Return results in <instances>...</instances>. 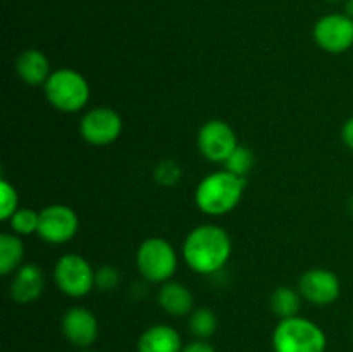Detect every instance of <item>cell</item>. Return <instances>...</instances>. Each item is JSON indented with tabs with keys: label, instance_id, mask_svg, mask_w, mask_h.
Segmentation results:
<instances>
[{
	"label": "cell",
	"instance_id": "obj_17",
	"mask_svg": "<svg viewBox=\"0 0 353 352\" xmlns=\"http://www.w3.org/2000/svg\"><path fill=\"white\" fill-rule=\"evenodd\" d=\"M24 257V245L19 235H0V275L7 276L21 268Z\"/></svg>",
	"mask_w": 353,
	"mask_h": 352
},
{
	"label": "cell",
	"instance_id": "obj_4",
	"mask_svg": "<svg viewBox=\"0 0 353 352\" xmlns=\"http://www.w3.org/2000/svg\"><path fill=\"white\" fill-rule=\"evenodd\" d=\"M43 90L50 106L61 113H79L90 100V85L86 78L69 68L52 71Z\"/></svg>",
	"mask_w": 353,
	"mask_h": 352
},
{
	"label": "cell",
	"instance_id": "obj_2",
	"mask_svg": "<svg viewBox=\"0 0 353 352\" xmlns=\"http://www.w3.org/2000/svg\"><path fill=\"white\" fill-rule=\"evenodd\" d=\"M247 185V176H238L228 169L214 171L196 186L195 204L203 214L223 216L240 204Z\"/></svg>",
	"mask_w": 353,
	"mask_h": 352
},
{
	"label": "cell",
	"instance_id": "obj_18",
	"mask_svg": "<svg viewBox=\"0 0 353 352\" xmlns=\"http://www.w3.org/2000/svg\"><path fill=\"white\" fill-rule=\"evenodd\" d=\"M271 309L281 320L299 316L302 307V293L290 286H278L271 295Z\"/></svg>",
	"mask_w": 353,
	"mask_h": 352
},
{
	"label": "cell",
	"instance_id": "obj_29",
	"mask_svg": "<svg viewBox=\"0 0 353 352\" xmlns=\"http://www.w3.org/2000/svg\"><path fill=\"white\" fill-rule=\"evenodd\" d=\"M330 2H341V0H330Z\"/></svg>",
	"mask_w": 353,
	"mask_h": 352
},
{
	"label": "cell",
	"instance_id": "obj_28",
	"mask_svg": "<svg viewBox=\"0 0 353 352\" xmlns=\"http://www.w3.org/2000/svg\"><path fill=\"white\" fill-rule=\"evenodd\" d=\"M348 209H350V213L353 214V197L350 200H348Z\"/></svg>",
	"mask_w": 353,
	"mask_h": 352
},
{
	"label": "cell",
	"instance_id": "obj_21",
	"mask_svg": "<svg viewBox=\"0 0 353 352\" xmlns=\"http://www.w3.org/2000/svg\"><path fill=\"white\" fill-rule=\"evenodd\" d=\"M254 152L248 147H245V145H238V147L231 152L230 157L226 159V162H224V169H228V171L234 173V175L238 176H247L248 171L254 168Z\"/></svg>",
	"mask_w": 353,
	"mask_h": 352
},
{
	"label": "cell",
	"instance_id": "obj_16",
	"mask_svg": "<svg viewBox=\"0 0 353 352\" xmlns=\"http://www.w3.org/2000/svg\"><path fill=\"white\" fill-rule=\"evenodd\" d=\"M157 300L159 306L171 316H186V314L193 313V293L183 283H162Z\"/></svg>",
	"mask_w": 353,
	"mask_h": 352
},
{
	"label": "cell",
	"instance_id": "obj_8",
	"mask_svg": "<svg viewBox=\"0 0 353 352\" xmlns=\"http://www.w3.org/2000/svg\"><path fill=\"white\" fill-rule=\"evenodd\" d=\"M79 219L74 211L64 204H50L40 211L38 237L47 244H65L78 233Z\"/></svg>",
	"mask_w": 353,
	"mask_h": 352
},
{
	"label": "cell",
	"instance_id": "obj_5",
	"mask_svg": "<svg viewBox=\"0 0 353 352\" xmlns=\"http://www.w3.org/2000/svg\"><path fill=\"white\" fill-rule=\"evenodd\" d=\"M137 266L141 276L150 283H165L178 269V254L171 242L152 237L141 242L138 247Z\"/></svg>",
	"mask_w": 353,
	"mask_h": 352
},
{
	"label": "cell",
	"instance_id": "obj_27",
	"mask_svg": "<svg viewBox=\"0 0 353 352\" xmlns=\"http://www.w3.org/2000/svg\"><path fill=\"white\" fill-rule=\"evenodd\" d=\"M350 19H353V0H345V12Z\"/></svg>",
	"mask_w": 353,
	"mask_h": 352
},
{
	"label": "cell",
	"instance_id": "obj_15",
	"mask_svg": "<svg viewBox=\"0 0 353 352\" xmlns=\"http://www.w3.org/2000/svg\"><path fill=\"white\" fill-rule=\"evenodd\" d=\"M183 342L178 331L169 324H154L141 333L138 352H181Z\"/></svg>",
	"mask_w": 353,
	"mask_h": 352
},
{
	"label": "cell",
	"instance_id": "obj_7",
	"mask_svg": "<svg viewBox=\"0 0 353 352\" xmlns=\"http://www.w3.org/2000/svg\"><path fill=\"white\" fill-rule=\"evenodd\" d=\"M123 133V119L119 113L107 106L93 107L83 114L79 121V135L90 145L103 147L117 140Z\"/></svg>",
	"mask_w": 353,
	"mask_h": 352
},
{
	"label": "cell",
	"instance_id": "obj_13",
	"mask_svg": "<svg viewBox=\"0 0 353 352\" xmlns=\"http://www.w3.org/2000/svg\"><path fill=\"white\" fill-rule=\"evenodd\" d=\"M43 293V271L37 264H23L10 282V297L17 304H30Z\"/></svg>",
	"mask_w": 353,
	"mask_h": 352
},
{
	"label": "cell",
	"instance_id": "obj_23",
	"mask_svg": "<svg viewBox=\"0 0 353 352\" xmlns=\"http://www.w3.org/2000/svg\"><path fill=\"white\" fill-rule=\"evenodd\" d=\"M0 192H2V204H0V219L2 221H9L10 216L16 213L19 207V197H17L16 188L14 185H10L7 179H2L0 182Z\"/></svg>",
	"mask_w": 353,
	"mask_h": 352
},
{
	"label": "cell",
	"instance_id": "obj_12",
	"mask_svg": "<svg viewBox=\"0 0 353 352\" xmlns=\"http://www.w3.org/2000/svg\"><path fill=\"white\" fill-rule=\"evenodd\" d=\"M62 333L76 347H90L99 337V321L86 307H71L62 316Z\"/></svg>",
	"mask_w": 353,
	"mask_h": 352
},
{
	"label": "cell",
	"instance_id": "obj_3",
	"mask_svg": "<svg viewBox=\"0 0 353 352\" xmlns=\"http://www.w3.org/2000/svg\"><path fill=\"white\" fill-rule=\"evenodd\" d=\"M274 352H324L326 335L323 328L302 316L281 320L272 333Z\"/></svg>",
	"mask_w": 353,
	"mask_h": 352
},
{
	"label": "cell",
	"instance_id": "obj_11",
	"mask_svg": "<svg viewBox=\"0 0 353 352\" xmlns=\"http://www.w3.org/2000/svg\"><path fill=\"white\" fill-rule=\"evenodd\" d=\"M299 292L305 300L316 306H330L336 302L341 293V285L333 271L324 268H312L299 280Z\"/></svg>",
	"mask_w": 353,
	"mask_h": 352
},
{
	"label": "cell",
	"instance_id": "obj_10",
	"mask_svg": "<svg viewBox=\"0 0 353 352\" xmlns=\"http://www.w3.org/2000/svg\"><path fill=\"white\" fill-rule=\"evenodd\" d=\"M314 40L330 54H343L353 45V19L347 14H327L314 26Z\"/></svg>",
	"mask_w": 353,
	"mask_h": 352
},
{
	"label": "cell",
	"instance_id": "obj_31",
	"mask_svg": "<svg viewBox=\"0 0 353 352\" xmlns=\"http://www.w3.org/2000/svg\"><path fill=\"white\" fill-rule=\"evenodd\" d=\"M352 331H353V326H352Z\"/></svg>",
	"mask_w": 353,
	"mask_h": 352
},
{
	"label": "cell",
	"instance_id": "obj_9",
	"mask_svg": "<svg viewBox=\"0 0 353 352\" xmlns=\"http://www.w3.org/2000/svg\"><path fill=\"white\" fill-rule=\"evenodd\" d=\"M196 144H199L200 154L210 162H226L231 152L240 145L233 128L223 119L207 121L200 128Z\"/></svg>",
	"mask_w": 353,
	"mask_h": 352
},
{
	"label": "cell",
	"instance_id": "obj_6",
	"mask_svg": "<svg viewBox=\"0 0 353 352\" xmlns=\"http://www.w3.org/2000/svg\"><path fill=\"white\" fill-rule=\"evenodd\" d=\"M59 290L68 297H85L95 286V269L79 254H64L54 268Z\"/></svg>",
	"mask_w": 353,
	"mask_h": 352
},
{
	"label": "cell",
	"instance_id": "obj_26",
	"mask_svg": "<svg viewBox=\"0 0 353 352\" xmlns=\"http://www.w3.org/2000/svg\"><path fill=\"white\" fill-rule=\"evenodd\" d=\"M341 138H343L345 145L353 150V116L345 121L343 128H341Z\"/></svg>",
	"mask_w": 353,
	"mask_h": 352
},
{
	"label": "cell",
	"instance_id": "obj_14",
	"mask_svg": "<svg viewBox=\"0 0 353 352\" xmlns=\"http://www.w3.org/2000/svg\"><path fill=\"white\" fill-rule=\"evenodd\" d=\"M16 71L19 78L30 86L45 85L48 76L52 75L47 55L38 48H28L17 55Z\"/></svg>",
	"mask_w": 353,
	"mask_h": 352
},
{
	"label": "cell",
	"instance_id": "obj_1",
	"mask_svg": "<svg viewBox=\"0 0 353 352\" xmlns=\"http://www.w3.org/2000/svg\"><path fill=\"white\" fill-rule=\"evenodd\" d=\"M233 252L231 237L217 224L193 228L183 244V259L199 275H214L228 264Z\"/></svg>",
	"mask_w": 353,
	"mask_h": 352
},
{
	"label": "cell",
	"instance_id": "obj_25",
	"mask_svg": "<svg viewBox=\"0 0 353 352\" xmlns=\"http://www.w3.org/2000/svg\"><path fill=\"white\" fill-rule=\"evenodd\" d=\"M181 352H216V349L207 340H195L192 344L185 345Z\"/></svg>",
	"mask_w": 353,
	"mask_h": 352
},
{
	"label": "cell",
	"instance_id": "obj_24",
	"mask_svg": "<svg viewBox=\"0 0 353 352\" xmlns=\"http://www.w3.org/2000/svg\"><path fill=\"white\" fill-rule=\"evenodd\" d=\"M121 275L114 266H102L95 271V286L102 292H112L119 286Z\"/></svg>",
	"mask_w": 353,
	"mask_h": 352
},
{
	"label": "cell",
	"instance_id": "obj_20",
	"mask_svg": "<svg viewBox=\"0 0 353 352\" xmlns=\"http://www.w3.org/2000/svg\"><path fill=\"white\" fill-rule=\"evenodd\" d=\"M38 224H40V213L28 209V207L17 209L9 219L10 230H12V233L19 235V237L38 233Z\"/></svg>",
	"mask_w": 353,
	"mask_h": 352
},
{
	"label": "cell",
	"instance_id": "obj_30",
	"mask_svg": "<svg viewBox=\"0 0 353 352\" xmlns=\"http://www.w3.org/2000/svg\"><path fill=\"white\" fill-rule=\"evenodd\" d=\"M81 352H93V351H81Z\"/></svg>",
	"mask_w": 353,
	"mask_h": 352
},
{
	"label": "cell",
	"instance_id": "obj_22",
	"mask_svg": "<svg viewBox=\"0 0 353 352\" xmlns=\"http://www.w3.org/2000/svg\"><path fill=\"white\" fill-rule=\"evenodd\" d=\"M154 178L159 185L162 186H172L181 179V168L176 161L172 159H164V161L159 162V166L155 168Z\"/></svg>",
	"mask_w": 353,
	"mask_h": 352
},
{
	"label": "cell",
	"instance_id": "obj_19",
	"mask_svg": "<svg viewBox=\"0 0 353 352\" xmlns=\"http://www.w3.org/2000/svg\"><path fill=\"white\" fill-rule=\"evenodd\" d=\"M190 331L195 335L199 340H207L212 337L217 330V316L209 307H200L190 314L188 320Z\"/></svg>",
	"mask_w": 353,
	"mask_h": 352
}]
</instances>
